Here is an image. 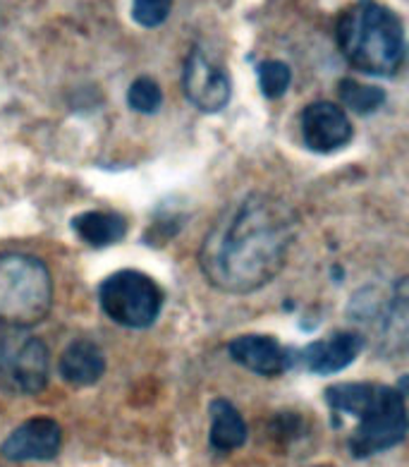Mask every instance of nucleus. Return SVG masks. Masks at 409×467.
Listing matches in <instances>:
<instances>
[{
  "instance_id": "nucleus-4",
  "label": "nucleus",
  "mask_w": 409,
  "mask_h": 467,
  "mask_svg": "<svg viewBox=\"0 0 409 467\" xmlns=\"http://www.w3.org/2000/svg\"><path fill=\"white\" fill-rule=\"evenodd\" d=\"M359 424L350 436V453L354 458L383 453L400 446L407 436V403L404 390L376 384L369 405L357 417Z\"/></svg>"
},
{
  "instance_id": "nucleus-10",
  "label": "nucleus",
  "mask_w": 409,
  "mask_h": 467,
  "mask_svg": "<svg viewBox=\"0 0 409 467\" xmlns=\"http://www.w3.org/2000/svg\"><path fill=\"white\" fill-rule=\"evenodd\" d=\"M364 350V336L357 331H338L323 340H313L307 348L294 350V365L300 362L312 374H338L359 358Z\"/></svg>"
},
{
  "instance_id": "nucleus-12",
  "label": "nucleus",
  "mask_w": 409,
  "mask_h": 467,
  "mask_svg": "<svg viewBox=\"0 0 409 467\" xmlns=\"http://www.w3.org/2000/svg\"><path fill=\"white\" fill-rule=\"evenodd\" d=\"M60 377L72 386H94L106 371L101 348L91 340H72L58 362Z\"/></svg>"
},
{
  "instance_id": "nucleus-6",
  "label": "nucleus",
  "mask_w": 409,
  "mask_h": 467,
  "mask_svg": "<svg viewBox=\"0 0 409 467\" xmlns=\"http://www.w3.org/2000/svg\"><path fill=\"white\" fill-rule=\"evenodd\" d=\"M48 386V350L44 340L15 328L0 340V390L39 396Z\"/></svg>"
},
{
  "instance_id": "nucleus-16",
  "label": "nucleus",
  "mask_w": 409,
  "mask_h": 467,
  "mask_svg": "<svg viewBox=\"0 0 409 467\" xmlns=\"http://www.w3.org/2000/svg\"><path fill=\"white\" fill-rule=\"evenodd\" d=\"M338 97L345 103V109L357 116H371L385 103V91L376 84H364L357 79L345 78L338 84Z\"/></svg>"
},
{
  "instance_id": "nucleus-2",
  "label": "nucleus",
  "mask_w": 409,
  "mask_h": 467,
  "mask_svg": "<svg viewBox=\"0 0 409 467\" xmlns=\"http://www.w3.org/2000/svg\"><path fill=\"white\" fill-rule=\"evenodd\" d=\"M343 58L357 72L393 78L407 56L403 17L378 0H354L335 22Z\"/></svg>"
},
{
  "instance_id": "nucleus-18",
  "label": "nucleus",
  "mask_w": 409,
  "mask_h": 467,
  "mask_svg": "<svg viewBox=\"0 0 409 467\" xmlns=\"http://www.w3.org/2000/svg\"><path fill=\"white\" fill-rule=\"evenodd\" d=\"M128 103L129 109L141 113V116H154L156 110L163 103V91H160L158 82L151 78H137L129 84L128 89Z\"/></svg>"
},
{
  "instance_id": "nucleus-1",
  "label": "nucleus",
  "mask_w": 409,
  "mask_h": 467,
  "mask_svg": "<svg viewBox=\"0 0 409 467\" xmlns=\"http://www.w3.org/2000/svg\"><path fill=\"white\" fill-rule=\"evenodd\" d=\"M297 240V213L282 199L251 192L218 218L199 250L206 281L230 295L266 288Z\"/></svg>"
},
{
  "instance_id": "nucleus-9",
  "label": "nucleus",
  "mask_w": 409,
  "mask_h": 467,
  "mask_svg": "<svg viewBox=\"0 0 409 467\" xmlns=\"http://www.w3.org/2000/svg\"><path fill=\"white\" fill-rule=\"evenodd\" d=\"M63 446V429L51 417H32L7 436L0 453L13 462L53 461Z\"/></svg>"
},
{
  "instance_id": "nucleus-11",
  "label": "nucleus",
  "mask_w": 409,
  "mask_h": 467,
  "mask_svg": "<svg viewBox=\"0 0 409 467\" xmlns=\"http://www.w3.org/2000/svg\"><path fill=\"white\" fill-rule=\"evenodd\" d=\"M228 352L237 365L261 377H278L294 367V350L282 348L278 340L261 333L240 336L228 346Z\"/></svg>"
},
{
  "instance_id": "nucleus-7",
  "label": "nucleus",
  "mask_w": 409,
  "mask_h": 467,
  "mask_svg": "<svg viewBox=\"0 0 409 467\" xmlns=\"http://www.w3.org/2000/svg\"><path fill=\"white\" fill-rule=\"evenodd\" d=\"M182 89L187 101L204 113L223 110L232 97L230 75L223 65L213 63L204 48L194 46L182 67Z\"/></svg>"
},
{
  "instance_id": "nucleus-13",
  "label": "nucleus",
  "mask_w": 409,
  "mask_h": 467,
  "mask_svg": "<svg viewBox=\"0 0 409 467\" xmlns=\"http://www.w3.org/2000/svg\"><path fill=\"white\" fill-rule=\"evenodd\" d=\"M209 412H211V434H209V441H211L213 451H218V453H230V451L242 448L250 431H247V422L240 415V410L230 400L216 398L209 405Z\"/></svg>"
},
{
  "instance_id": "nucleus-15",
  "label": "nucleus",
  "mask_w": 409,
  "mask_h": 467,
  "mask_svg": "<svg viewBox=\"0 0 409 467\" xmlns=\"http://www.w3.org/2000/svg\"><path fill=\"white\" fill-rule=\"evenodd\" d=\"M407 278H400V283L395 285L383 309L381 327H378V331H381V348L388 355H403L404 348H407Z\"/></svg>"
},
{
  "instance_id": "nucleus-8",
  "label": "nucleus",
  "mask_w": 409,
  "mask_h": 467,
  "mask_svg": "<svg viewBox=\"0 0 409 467\" xmlns=\"http://www.w3.org/2000/svg\"><path fill=\"white\" fill-rule=\"evenodd\" d=\"M302 137L313 154H332L350 144L354 128L338 103L313 101L302 110Z\"/></svg>"
},
{
  "instance_id": "nucleus-17",
  "label": "nucleus",
  "mask_w": 409,
  "mask_h": 467,
  "mask_svg": "<svg viewBox=\"0 0 409 467\" xmlns=\"http://www.w3.org/2000/svg\"><path fill=\"white\" fill-rule=\"evenodd\" d=\"M256 75H259V87L266 99L285 97L292 82V70L282 60H261L256 65Z\"/></svg>"
},
{
  "instance_id": "nucleus-19",
  "label": "nucleus",
  "mask_w": 409,
  "mask_h": 467,
  "mask_svg": "<svg viewBox=\"0 0 409 467\" xmlns=\"http://www.w3.org/2000/svg\"><path fill=\"white\" fill-rule=\"evenodd\" d=\"M173 0H132V20L144 29H156L168 20Z\"/></svg>"
},
{
  "instance_id": "nucleus-5",
  "label": "nucleus",
  "mask_w": 409,
  "mask_h": 467,
  "mask_svg": "<svg viewBox=\"0 0 409 467\" xmlns=\"http://www.w3.org/2000/svg\"><path fill=\"white\" fill-rule=\"evenodd\" d=\"M103 314L125 328L154 327L163 307V290L151 275L122 269L110 274L98 288Z\"/></svg>"
},
{
  "instance_id": "nucleus-3",
  "label": "nucleus",
  "mask_w": 409,
  "mask_h": 467,
  "mask_svg": "<svg viewBox=\"0 0 409 467\" xmlns=\"http://www.w3.org/2000/svg\"><path fill=\"white\" fill-rule=\"evenodd\" d=\"M53 305L51 271L26 252L0 254V324L10 328L36 327Z\"/></svg>"
},
{
  "instance_id": "nucleus-14",
  "label": "nucleus",
  "mask_w": 409,
  "mask_h": 467,
  "mask_svg": "<svg viewBox=\"0 0 409 467\" xmlns=\"http://www.w3.org/2000/svg\"><path fill=\"white\" fill-rule=\"evenodd\" d=\"M72 231L91 247H108L128 235V218L116 212H84L72 218Z\"/></svg>"
}]
</instances>
